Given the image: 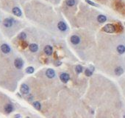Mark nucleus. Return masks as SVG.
<instances>
[{
  "instance_id": "f8f14e48",
  "label": "nucleus",
  "mask_w": 125,
  "mask_h": 118,
  "mask_svg": "<svg viewBox=\"0 0 125 118\" xmlns=\"http://www.w3.org/2000/svg\"><path fill=\"white\" fill-rule=\"evenodd\" d=\"M13 110V105H10V104H8V105H5V107H4V111H5V112L6 113H10L12 112Z\"/></svg>"
},
{
  "instance_id": "20e7f679",
  "label": "nucleus",
  "mask_w": 125,
  "mask_h": 118,
  "mask_svg": "<svg viewBox=\"0 0 125 118\" xmlns=\"http://www.w3.org/2000/svg\"><path fill=\"white\" fill-rule=\"evenodd\" d=\"M3 24L6 27H10L13 24V20L12 18H5Z\"/></svg>"
},
{
  "instance_id": "9d476101",
  "label": "nucleus",
  "mask_w": 125,
  "mask_h": 118,
  "mask_svg": "<svg viewBox=\"0 0 125 118\" xmlns=\"http://www.w3.org/2000/svg\"><path fill=\"white\" fill-rule=\"evenodd\" d=\"M57 27H58V29L61 30V31H65V30L67 29V26L66 24H65L63 22H60L57 24Z\"/></svg>"
},
{
  "instance_id": "a211bd4d",
  "label": "nucleus",
  "mask_w": 125,
  "mask_h": 118,
  "mask_svg": "<svg viewBox=\"0 0 125 118\" xmlns=\"http://www.w3.org/2000/svg\"><path fill=\"white\" fill-rule=\"evenodd\" d=\"M66 4L69 7H72L75 4V0H66Z\"/></svg>"
},
{
  "instance_id": "6e6552de",
  "label": "nucleus",
  "mask_w": 125,
  "mask_h": 118,
  "mask_svg": "<svg viewBox=\"0 0 125 118\" xmlns=\"http://www.w3.org/2000/svg\"><path fill=\"white\" fill-rule=\"evenodd\" d=\"M44 52L46 55H51L53 52V49L51 46L49 45H47L44 48Z\"/></svg>"
},
{
  "instance_id": "0eeeda50",
  "label": "nucleus",
  "mask_w": 125,
  "mask_h": 118,
  "mask_svg": "<svg viewBox=\"0 0 125 118\" xmlns=\"http://www.w3.org/2000/svg\"><path fill=\"white\" fill-rule=\"evenodd\" d=\"M71 41L74 44H78L80 41V39L77 35H72L71 37Z\"/></svg>"
},
{
  "instance_id": "423d86ee",
  "label": "nucleus",
  "mask_w": 125,
  "mask_h": 118,
  "mask_svg": "<svg viewBox=\"0 0 125 118\" xmlns=\"http://www.w3.org/2000/svg\"><path fill=\"white\" fill-rule=\"evenodd\" d=\"M29 86L26 84H22L21 86V92L23 93V94L27 95L29 93Z\"/></svg>"
},
{
  "instance_id": "f03ea898",
  "label": "nucleus",
  "mask_w": 125,
  "mask_h": 118,
  "mask_svg": "<svg viewBox=\"0 0 125 118\" xmlns=\"http://www.w3.org/2000/svg\"><path fill=\"white\" fill-rule=\"evenodd\" d=\"M14 64H15V66L17 68V69H21L23 67V65H24V62L21 59V58H16L14 61Z\"/></svg>"
},
{
  "instance_id": "9b49d317",
  "label": "nucleus",
  "mask_w": 125,
  "mask_h": 118,
  "mask_svg": "<svg viewBox=\"0 0 125 118\" xmlns=\"http://www.w3.org/2000/svg\"><path fill=\"white\" fill-rule=\"evenodd\" d=\"M13 13L16 16H21V10L19 8H13Z\"/></svg>"
},
{
  "instance_id": "ddd939ff",
  "label": "nucleus",
  "mask_w": 125,
  "mask_h": 118,
  "mask_svg": "<svg viewBox=\"0 0 125 118\" xmlns=\"http://www.w3.org/2000/svg\"><path fill=\"white\" fill-rule=\"evenodd\" d=\"M124 72V70L122 69V67L121 66H118L117 68H116L115 70V74H116V75H121V74H122Z\"/></svg>"
},
{
  "instance_id": "4468645a",
  "label": "nucleus",
  "mask_w": 125,
  "mask_h": 118,
  "mask_svg": "<svg viewBox=\"0 0 125 118\" xmlns=\"http://www.w3.org/2000/svg\"><path fill=\"white\" fill-rule=\"evenodd\" d=\"M29 49H30V51L32 52H37L38 51V47L37 44H32L29 45Z\"/></svg>"
},
{
  "instance_id": "393cba45",
  "label": "nucleus",
  "mask_w": 125,
  "mask_h": 118,
  "mask_svg": "<svg viewBox=\"0 0 125 118\" xmlns=\"http://www.w3.org/2000/svg\"><path fill=\"white\" fill-rule=\"evenodd\" d=\"M124 117H125V115H124Z\"/></svg>"
},
{
  "instance_id": "4be33fe9",
  "label": "nucleus",
  "mask_w": 125,
  "mask_h": 118,
  "mask_svg": "<svg viewBox=\"0 0 125 118\" xmlns=\"http://www.w3.org/2000/svg\"><path fill=\"white\" fill-rule=\"evenodd\" d=\"M26 72L29 74H32L34 72V68L32 67V66H29V67H27L26 69Z\"/></svg>"
},
{
  "instance_id": "412c9836",
  "label": "nucleus",
  "mask_w": 125,
  "mask_h": 118,
  "mask_svg": "<svg viewBox=\"0 0 125 118\" xmlns=\"http://www.w3.org/2000/svg\"><path fill=\"white\" fill-rule=\"evenodd\" d=\"M27 38V35L24 33H21L19 35V39L21 40H24Z\"/></svg>"
},
{
  "instance_id": "dca6fc26",
  "label": "nucleus",
  "mask_w": 125,
  "mask_h": 118,
  "mask_svg": "<svg viewBox=\"0 0 125 118\" xmlns=\"http://www.w3.org/2000/svg\"><path fill=\"white\" fill-rule=\"evenodd\" d=\"M117 51L119 54H123L125 52V47L124 45H119L117 47Z\"/></svg>"
},
{
  "instance_id": "2eb2a0df",
  "label": "nucleus",
  "mask_w": 125,
  "mask_h": 118,
  "mask_svg": "<svg viewBox=\"0 0 125 118\" xmlns=\"http://www.w3.org/2000/svg\"><path fill=\"white\" fill-rule=\"evenodd\" d=\"M106 20H107L106 16H103V15H99V16H98V17H97V21H98L99 23H104V22H106Z\"/></svg>"
},
{
  "instance_id": "39448f33",
  "label": "nucleus",
  "mask_w": 125,
  "mask_h": 118,
  "mask_svg": "<svg viewBox=\"0 0 125 118\" xmlns=\"http://www.w3.org/2000/svg\"><path fill=\"white\" fill-rule=\"evenodd\" d=\"M46 76L49 78H53L55 76V71L53 70L52 69H48L46 70Z\"/></svg>"
},
{
  "instance_id": "f3484780",
  "label": "nucleus",
  "mask_w": 125,
  "mask_h": 118,
  "mask_svg": "<svg viewBox=\"0 0 125 118\" xmlns=\"http://www.w3.org/2000/svg\"><path fill=\"white\" fill-rule=\"evenodd\" d=\"M33 106L35 107V109H36L37 110H40V108H41V105H40V103L38 101H35L33 103Z\"/></svg>"
},
{
  "instance_id": "7ed1b4c3",
  "label": "nucleus",
  "mask_w": 125,
  "mask_h": 118,
  "mask_svg": "<svg viewBox=\"0 0 125 118\" xmlns=\"http://www.w3.org/2000/svg\"><path fill=\"white\" fill-rule=\"evenodd\" d=\"M60 78L62 82H63L64 83H67L69 80L70 76H69V74H67V73H63V74H60Z\"/></svg>"
},
{
  "instance_id": "f257e3e1",
  "label": "nucleus",
  "mask_w": 125,
  "mask_h": 118,
  "mask_svg": "<svg viewBox=\"0 0 125 118\" xmlns=\"http://www.w3.org/2000/svg\"><path fill=\"white\" fill-rule=\"evenodd\" d=\"M102 30L105 31V32H106V33H113L116 31V27L112 24H108L102 28Z\"/></svg>"
},
{
  "instance_id": "1a4fd4ad",
  "label": "nucleus",
  "mask_w": 125,
  "mask_h": 118,
  "mask_svg": "<svg viewBox=\"0 0 125 118\" xmlns=\"http://www.w3.org/2000/svg\"><path fill=\"white\" fill-rule=\"evenodd\" d=\"M1 49H2V51L4 52V53H8L10 52V47L8 45V44H4L1 46Z\"/></svg>"
},
{
  "instance_id": "aec40b11",
  "label": "nucleus",
  "mask_w": 125,
  "mask_h": 118,
  "mask_svg": "<svg viewBox=\"0 0 125 118\" xmlns=\"http://www.w3.org/2000/svg\"><path fill=\"white\" fill-rule=\"evenodd\" d=\"M75 71L77 74H79V73H81L82 72V66L80 65H78V66H77L76 68H75Z\"/></svg>"
},
{
  "instance_id": "b1692460",
  "label": "nucleus",
  "mask_w": 125,
  "mask_h": 118,
  "mask_svg": "<svg viewBox=\"0 0 125 118\" xmlns=\"http://www.w3.org/2000/svg\"><path fill=\"white\" fill-rule=\"evenodd\" d=\"M15 117H21V116H20V115H16Z\"/></svg>"
},
{
  "instance_id": "6ab92c4d",
  "label": "nucleus",
  "mask_w": 125,
  "mask_h": 118,
  "mask_svg": "<svg viewBox=\"0 0 125 118\" xmlns=\"http://www.w3.org/2000/svg\"><path fill=\"white\" fill-rule=\"evenodd\" d=\"M85 74H86V76L88 77H90L92 75V74H93V71L91 70V69H86L85 71Z\"/></svg>"
},
{
  "instance_id": "5701e85b",
  "label": "nucleus",
  "mask_w": 125,
  "mask_h": 118,
  "mask_svg": "<svg viewBox=\"0 0 125 118\" xmlns=\"http://www.w3.org/2000/svg\"><path fill=\"white\" fill-rule=\"evenodd\" d=\"M85 2H86L88 4H91V5H92V6H95V7H98V6H99L97 4H95L94 2H93L90 1V0H85Z\"/></svg>"
}]
</instances>
